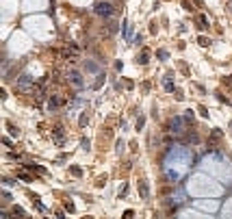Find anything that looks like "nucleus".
Returning <instances> with one entry per match:
<instances>
[{
  "instance_id": "nucleus-1",
  "label": "nucleus",
  "mask_w": 232,
  "mask_h": 219,
  "mask_svg": "<svg viewBox=\"0 0 232 219\" xmlns=\"http://www.w3.org/2000/svg\"><path fill=\"white\" fill-rule=\"evenodd\" d=\"M96 13H100V15H113V9H111L109 2H98L96 4Z\"/></svg>"
}]
</instances>
